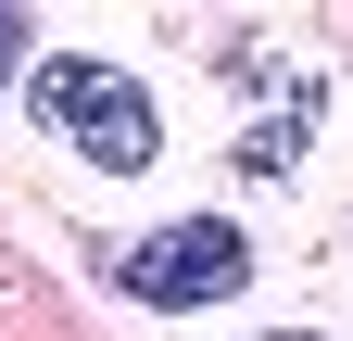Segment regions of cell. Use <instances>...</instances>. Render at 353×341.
Wrapping results in <instances>:
<instances>
[{
	"label": "cell",
	"mask_w": 353,
	"mask_h": 341,
	"mask_svg": "<svg viewBox=\"0 0 353 341\" xmlns=\"http://www.w3.org/2000/svg\"><path fill=\"white\" fill-rule=\"evenodd\" d=\"M265 341H328V329H265Z\"/></svg>",
	"instance_id": "obj_5"
},
{
	"label": "cell",
	"mask_w": 353,
	"mask_h": 341,
	"mask_svg": "<svg viewBox=\"0 0 353 341\" xmlns=\"http://www.w3.org/2000/svg\"><path fill=\"white\" fill-rule=\"evenodd\" d=\"M240 278H252V240H240L228 215H176V228H152V240H126V253H114V291H126V304H152V316L228 304Z\"/></svg>",
	"instance_id": "obj_2"
},
{
	"label": "cell",
	"mask_w": 353,
	"mask_h": 341,
	"mask_svg": "<svg viewBox=\"0 0 353 341\" xmlns=\"http://www.w3.org/2000/svg\"><path fill=\"white\" fill-rule=\"evenodd\" d=\"M38 126L51 139H76L88 177H152V152H164V114L139 76H114V64H38Z\"/></svg>",
	"instance_id": "obj_1"
},
{
	"label": "cell",
	"mask_w": 353,
	"mask_h": 341,
	"mask_svg": "<svg viewBox=\"0 0 353 341\" xmlns=\"http://www.w3.org/2000/svg\"><path fill=\"white\" fill-rule=\"evenodd\" d=\"M303 126H316V89H303V76H278V101H265V126L240 139V177H290Z\"/></svg>",
	"instance_id": "obj_3"
},
{
	"label": "cell",
	"mask_w": 353,
	"mask_h": 341,
	"mask_svg": "<svg viewBox=\"0 0 353 341\" xmlns=\"http://www.w3.org/2000/svg\"><path fill=\"white\" fill-rule=\"evenodd\" d=\"M26 51H38V26H26V13H0V76H13Z\"/></svg>",
	"instance_id": "obj_4"
}]
</instances>
